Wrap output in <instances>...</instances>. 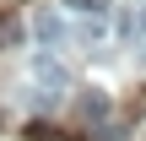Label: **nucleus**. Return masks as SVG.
<instances>
[{"instance_id": "nucleus-1", "label": "nucleus", "mask_w": 146, "mask_h": 141, "mask_svg": "<svg viewBox=\"0 0 146 141\" xmlns=\"http://www.w3.org/2000/svg\"><path fill=\"white\" fill-rule=\"evenodd\" d=\"M76 114H81V120H92V125H98V120H103V114H108V98H103V92H92V87H87V92H81V98H76Z\"/></svg>"}, {"instance_id": "nucleus-3", "label": "nucleus", "mask_w": 146, "mask_h": 141, "mask_svg": "<svg viewBox=\"0 0 146 141\" xmlns=\"http://www.w3.org/2000/svg\"><path fill=\"white\" fill-rule=\"evenodd\" d=\"M33 33H38L43 43H60V38H65L70 27H65V16H38V27H33Z\"/></svg>"}, {"instance_id": "nucleus-4", "label": "nucleus", "mask_w": 146, "mask_h": 141, "mask_svg": "<svg viewBox=\"0 0 146 141\" xmlns=\"http://www.w3.org/2000/svg\"><path fill=\"white\" fill-rule=\"evenodd\" d=\"M16 43H22V22L11 11H0V49H16Z\"/></svg>"}, {"instance_id": "nucleus-5", "label": "nucleus", "mask_w": 146, "mask_h": 141, "mask_svg": "<svg viewBox=\"0 0 146 141\" xmlns=\"http://www.w3.org/2000/svg\"><path fill=\"white\" fill-rule=\"evenodd\" d=\"M70 11H103V0H65Z\"/></svg>"}, {"instance_id": "nucleus-2", "label": "nucleus", "mask_w": 146, "mask_h": 141, "mask_svg": "<svg viewBox=\"0 0 146 141\" xmlns=\"http://www.w3.org/2000/svg\"><path fill=\"white\" fill-rule=\"evenodd\" d=\"M27 141H87V136H70V130H60V125L33 120V125H27Z\"/></svg>"}, {"instance_id": "nucleus-6", "label": "nucleus", "mask_w": 146, "mask_h": 141, "mask_svg": "<svg viewBox=\"0 0 146 141\" xmlns=\"http://www.w3.org/2000/svg\"><path fill=\"white\" fill-rule=\"evenodd\" d=\"M141 43H146V33H141Z\"/></svg>"}]
</instances>
